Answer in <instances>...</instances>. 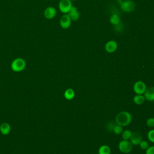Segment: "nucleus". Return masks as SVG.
Returning <instances> with one entry per match:
<instances>
[{
    "instance_id": "obj_1",
    "label": "nucleus",
    "mask_w": 154,
    "mask_h": 154,
    "mask_svg": "<svg viewBox=\"0 0 154 154\" xmlns=\"http://www.w3.org/2000/svg\"><path fill=\"white\" fill-rule=\"evenodd\" d=\"M116 123L122 126L129 125L132 121V116L128 111H121L116 117Z\"/></svg>"
},
{
    "instance_id": "obj_2",
    "label": "nucleus",
    "mask_w": 154,
    "mask_h": 154,
    "mask_svg": "<svg viewBox=\"0 0 154 154\" xmlns=\"http://www.w3.org/2000/svg\"><path fill=\"white\" fill-rule=\"evenodd\" d=\"M26 66V62L22 58H15L11 64V68L15 72H19L24 70Z\"/></svg>"
},
{
    "instance_id": "obj_3",
    "label": "nucleus",
    "mask_w": 154,
    "mask_h": 154,
    "mask_svg": "<svg viewBox=\"0 0 154 154\" xmlns=\"http://www.w3.org/2000/svg\"><path fill=\"white\" fill-rule=\"evenodd\" d=\"M120 7L123 11L130 13L134 10L135 4L132 0H125L120 3Z\"/></svg>"
},
{
    "instance_id": "obj_4",
    "label": "nucleus",
    "mask_w": 154,
    "mask_h": 154,
    "mask_svg": "<svg viewBox=\"0 0 154 154\" xmlns=\"http://www.w3.org/2000/svg\"><path fill=\"white\" fill-rule=\"evenodd\" d=\"M118 147L120 151L123 153H129L132 149V144L131 141L125 140L120 141Z\"/></svg>"
},
{
    "instance_id": "obj_5",
    "label": "nucleus",
    "mask_w": 154,
    "mask_h": 154,
    "mask_svg": "<svg viewBox=\"0 0 154 154\" xmlns=\"http://www.w3.org/2000/svg\"><path fill=\"white\" fill-rule=\"evenodd\" d=\"M72 6V3L70 0H60L58 4L59 10L64 14H67Z\"/></svg>"
},
{
    "instance_id": "obj_6",
    "label": "nucleus",
    "mask_w": 154,
    "mask_h": 154,
    "mask_svg": "<svg viewBox=\"0 0 154 154\" xmlns=\"http://www.w3.org/2000/svg\"><path fill=\"white\" fill-rule=\"evenodd\" d=\"M146 88H147L146 84L141 81H137L136 82H135L133 86V90L137 94H144Z\"/></svg>"
},
{
    "instance_id": "obj_7",
    "label": "nucleus",
    "mask_w": 154,
    "mask_h": 154,
    "mask_svg": "<svg viewBox=\"0 0 154 154\" xmlns=\"http://www.w3.org/2000/svg\"><path fill=\"white\" fill-rule=\"evenodd\" d=\"M71 23L72 20L67 14H63L60 19V25L63 29L69 28L71 25Z\"/></svg>"
},
{
    "instance_id": "obj_8",
    "label": "nucleus",
    "mask_w": 154,
    "mask_h": 154,
    "mask_svg": "<svg viewBox=\"0 0 154 154\" xmlns=\"http://www.w3.org/2000/svg\"><path fill=\"white\" fill-rule=\"evenodd\" d=\"M118 48V44L116 41L111 40L107 42L105 45V49L108 53L114 52Z\"/></svg>"
},
{
    "instance_id": "obj_9",
    "label": "nucleus",
    "mask_w": 154,
    "mask_h": 154,
    "mask_svg": "<svg viewBox=\"0 0 154 154\" xmlns=\"http://www.w3.org/2000/svg\"><path fill=\"white\" fill-rule=\"evenodd\" d=\"M57 14V10L54 7H47L43 13L44 16L46 19L51 20L55 17Z\"/></svg>"
},
{
    "instance_id": "obj_10",
    "label": "nucleus",
    "mask_w": 154,
    "mask_h": 154,
    "mask_svg": "<svg viewBox=\"0 0 154 154\" xmlns=\"http://www.w3.org/2000/svg\"><path fill=\"white\" fill-rule=\"evenodd\" d=\"M130 141L133 145H138L142 141V136L141 135L137 132H132V135L130 138Z\"/></svg>"
},
{
    "instance_id": "obj_11",
    "label": "nucleus",
    "mask_w": 154,
    "mask_h": 154,
    "mask_svg": "<svg viewBox=\"0 0 154 154\" xmlns=\"http://www.w3.org/2000/svg\"><path fill=\"white\" fill-rule=\"evenodd\" d=\"M67 14L70 17L71 20L73 21L78 20L80 17V14L78 11L77 8L75 6H72L70 10L69 11Z\"/></svg>"
},
{
    "instance_id": "obj_12",
    "label": "nucleus",
    "mask_w": 154,
    "mask_h": 154,
    "mask_svg": "<svg viewBox=\"0 0 154 154\" xmlns=\"http://www.w3.org/2000/svg\"><path fill=\"white\" fill-rule=\"evenodd\" d=\"M144 96L145 99L149 101H154V87H150L146 88Z\"/></svg>"
},
{
    "instance_id": "obj_13",
    "label": "nucleus",
    "mask_w": 154,
    "mask_h": 154,
    "mask_svg": "<svg viewBox=\"0 0 154 154\" xmlns=\"http://www.w3.org/2000/svg\"><path fill=\"white\" fill-rule=\"evenodd\" d=\"M11 131L10 125L8 123H2L0 125V132L2 134L6 135H8Z\"/></svg>"
},
{
    "instance_id": "obj_14",
    "label": "nucleus",
    "mask_w": 154,
    "mask_h": 154,
    "mask_svg": "<svg viewBox=\"0 0 154 154\" xmlns=\"http://www.w3.org/2000/svg\"><path fill=\"white\" fill-rule=\"evenodd\" d=\"M109 22L113 26H117L120 23V16L117 14H112L109 17Z\"/></svg>"
},
{
    "instance_id": "obj_15",
    "label": "nucleus",
    "mask_w": 154,
    "mask_h": 154,
    "mask_svg": "<svg viewBox=\"0 0 154 154\" xmlns=\"http://www.w3.org/2000/svg\"><path fill=\"white\" fill-rule=\"evenodd\" d=\"M75 95V91L72 88H67L64 93V96L67 100H72Z\"/></svg>"
},
{
    "instance_id": "obj_16",
    "label": "nucleus",
    "mask_w": 154,
    "mask_h": 154,
    "mask_svg": "<svg viewBox=\"0 0 154 154\" xmlns=\"http://www.w3.org/2000/svg\"><path fill=\"white\" fill-rule=\"evenodd\" d=\"M145 100V97L143 94H136L133 98L134 102L137 105L143 104Z\"/></svg>"
},
{
    "instance_id": "obj_17",
    "label": "nucleus",
    "mask_w": 154,
    "mask_h": 154,
    "mask_svg": "<svg viewBox=\"0 0 154 154\" xmlns=\"http://www.w3.org/2000/svg\"><path fill=\"white\" fill-rule=\"evenodd\" d=\"M111 149L107 145L101 146L98 150L99 154H110Z\"/></svg>"
},
{
    "instance_id": "obj_18",
    "label": "nucleus",
    "mask_w": 154,
    "mask_h": 154,
    "mask_svg": "<svg viewBox=\"0 0 154 154\" xmlns=\"http://www.w3.org/2000/svg\"><path fill=\"white\" fill-rule=\"evenodd\" d=\"M122 134L123 140H129L132 135V132L129 129H126V130L123 131V132Z\"/></svg>"
},
{
    "instance_id": "obj_19",
    "label": "nucleus",
    "mask_w": 154,
    "mask_h": 154,
    "mask_svg": "<svg viewBox=\"0 0 154 154\" xmlns=\"http://www.w3.org/2000/svg\"><path fill=\"white\" fill-rule=\"evenodd\" d=\"M113 132H114V134H117V135H119L120 134H122L123 132V126L119 125H114L113 128Z\"/></svg>"
},
{
    "instance_id": "obj_20",
    "label": "nucleus",
    "mask_w": 154,
    "mask_h": 154,
    "mask_svg": "<svg viewBox=\"0 0 154 154\" xmlns=\"http://www.w3.org/2000/svg\"><path fill=\"white\" fill-rule=\"evenodd\" d=\"M147 138L150 141L154 143V129H151L148 132Z\"/></svg>"
},
{
    "instance_id": "obj_21",
    "label": "nucleus",
    "mask_w": 154,
    "mask_h": 154,
    "mask_svg": "<svg viewBox=\"0 0 154 154\" xmlns=\"http://www.w3.org/2000/svg\"><path fill=\"white\" fill-rule=\"evenodd\" d=\"M139 145H140V148H141V149H143V150H146V149L149 147V143H148L146 141H145V140H142V141L140 143Z\"/></svg>"
},
{
    "instance_id": "obj_22",
    "label": "nucleus",
    "mask_w": 154,
    "mask_h": 154,
    "mask_svg": "<svg viewBox=\"0 0 154 154\" xmlns=\"http://www.w3.org/2000/svg\"><path fill=\"white\" fill-rule=\"evenodd\" d=\"M146 125L149 127H154V117H150L146 121Z\"/></svg>"
},
{
    "instance_id": "obj_23",
    "label": "nucleus",
    "mask_w": 154,
    "mask_h": 154,
    "mask_svg": "<svg viewBox=\"0 0 154 154\" xmlns=\"http://www.w3.org/2000/svg\"><path fill=\"white\" fill-rule=\"evenodd\" d=\"M146 150V154H154V146L149 147Z\"/></svg>"
},
{
    "instance_id": "obj_24",
    "label": "nucleus",
    "mask_w": 154,
    "mask_h": 154,
    "mask_svg": "<svg viewBox=\"0 0 154 154\" xmlns=\"http://www.w3.org/2000/svg\"><path fill=\"white\" fill-rule=\"evenodd\" d=\"M71 1H76V0H70Z\"/></svg>"
},
{
    "instance_id": "obj_25",
    "label": "nucleus",
    "mask_w": 154,
    "mask_h": 154,
    "mask_svg": "<svg viewBox=\"0 0 154 154\" xmlns=\"http://www.w3.org/2000/svg\"><path fill=\"white\" fill-rule=\"evenodd\" d=\"M97 154H99V153H97Z\"/></svg>"
}]
</instances>
